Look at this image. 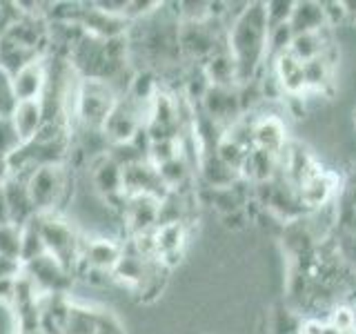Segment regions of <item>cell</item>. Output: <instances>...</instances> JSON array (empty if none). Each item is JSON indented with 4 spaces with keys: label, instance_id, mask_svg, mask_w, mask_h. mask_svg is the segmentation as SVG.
Segmentation results:
<instances>
[{
    "label": "cell",
    "instance_id": "12",
    "mask_svg": "<svg viewBox=\"0 0 356 334\" xmlns=\"http://www.w3.org/2000/svg\"><path fill=\"white\" fill-rule=\"evenodd\" d=\"M254 148L270 152V154H281L287 145V129L285 122L278 116H263L254 122Z\"/></svg>",
    "mask_w": 356,
    "mask_h": 334
},
{
    "label": "cell",
    "instance_id": "19",
    "mask_svg": "<svg viewBox=\"0 0 356 334\" xmlns=\"http://www.w3.org/2000/svg\"><path fill=\"white\" fill-rule=\"evenodd\" d=\"M20 272H22V263L20 261L7 259V256H0V283L14 281L16 276H20Z\"/></svg>",
    "mask_w": 356,
    "mask_h": 334
},
{
    "label": "cell",
    "instance_id": "1",
    "mask_svg": "<svg viewBox=\"0 0 356 334\" xmlns=\"http://www.w3.org/2000/svg\"><path fill=\"white\" fill-rule=\"evenodd\" d=\"M267 38H270V25H267L265 5L248 3L243 14L227 27V51L236 65L238 85H245L256 78L267 58Z\"/></svg>",
    "mask_w": 356,
    "mask_h": 334
},
{
    "label": "cell",
    "instance_id": "13",
    "mask_svg": "<svg viewBox=\"0 0 356 334\" xmlns=\"http://www.w3.org/2000/svg\"><path fill=\"white\" fill-rule=\"evenodd\" d=\"M289 27H292L294 36H303V33H314L321 29H327V18L323 11V3H294L292 18H289Z\"/></svg>",
    "mask_w": 356,
    "mask_h": 334
},
{
    "label": "cell",
    "instance_id": "7",
    "mask_svg": "<svg viewBox=\"0 0 356 334\" xmlns=\"http://www.w3.org/2000/svg\"><path fill=\"white\" fill-rule=\"evenodd\" d=\"M122 256V245H118L111 239H89L83 241L81 250V263L87 272L98 274H111Z\"/></svg>",
    "mask_w": 356,
    "mask_h": 334
},
{
    "label": "cell",
    "instance_id": "10",
    "mask_svg": "<svg viewBox=\"0 0 356 334\" xmlns=\"http://www.w3.org/2000/svg\"><path fill=\"white\" fill-rule=\"evenodd\" d=\"M47 85V56L22 67L14 74V89L18 100H40Z\"/></svg>",
    "mask_w": 356,
    "mask_h": 334
},
{
    "label": "cell",
    "instance_id": "4",
    "mask_svg": "<svg viewBox=\"0 0 356 334\" xmlns=\"http://www.w3.org/2000/svg\"><path fill=\"white\" fill-rule=\"evenodd\" d=\"M116 103H118V94L109 83L85 81V78H81L74 122H78V127L85 129H103L105 120L109 118Z\"/></svg>",
    "mask_w": 356,
    "mask_h": 334
},
{
    "label": "cell",
    "instance_id": "6",
    "mask_svg": "<svg viewBox=\"0 0 356 334\" xmlns=\"http://www.w3.org/2000/svg\"><path fill=\"white\" fill-rule=\"evenodd\" d=\"M203 109L205 116L214 122H236L241 118V98H238V87H218L209 85L207 92L203 94Z\"/></svg>",
    "mask_w": 356,
    "mask_h": 334
},
{
    "label": "cell",
    "instance_id": "20",
    "mask_svg": "<svg viewBox=\"0 0 356 334\" xmlns=\"http://www.w3.org/2000/svg\"><path fill=\"white\" fill-rule=\"evenodd\" d=\"M354 27H356V22H354Z\"/></svg>",
    "mask_w": 356,
    "mask_h": 334
},
{
    "label": "cell",
    "instance_id": "3",
    "mask_svg": "<svg viewBox=\"0 0 356 334\" xmlns=\"http://www.w3.org/2000/svg\"><path fill=\"white\" fill-rule=\"evenodd\" d=\"M38 223L47 254L58 259L74 274L81 263L83 237L63 214H38Z\"/></svg>",
    "mask_w": 356,
    "mask_h": 334
},
{
    "label": "cell",
    "instance_id": "9",
    "mask_svg": "<svg viewBox=\"0 0 356 334\" xmlns=\"http://www.w3.org/2000/svg\"><path fill=\"white\" fill-rule=\"evenodd\" d=\"M92 183L105 200L127 198L122 194V167L111 161L107 154L92 159Z\"/></svg>",
    "mask_w": 356,
    "mask_h": 334
},
{
    "label": "cell",
    "instance_id": "17",
    "mask_svg": "<svg viewBox=\"0 0 356 334\" xmlns=\"http://www.w3.org/2000/svg\"><path fill=\"white\" fill-rule=\"evenodd\" d=\"M18 105L16 89H14V76L0 67V114L11 116V111Z\"/></svg>",
    "mask_w": 356,
    "mask_h": 334
},
{
    "label": "cell",
    "instance_id": "11",
    "mask_svg": "<svg viewBox=\"0 0 356 334\" xmlns=\"http://www.w3.org/2000/svg\"><path fill=\"white\" fill-rule=\"evenodd\" d=\"M11 122L22 143L36 138L42 125H44V114L40 100H18V105L11 111Z\"/></svg>",
    "mask_w": 356,
    "mask_h": 334
},
{
    "label": "cell",
    "instance_id": "18",
    "mask_svg": "<svg viewBox=\"0 0 356 334\" xmlns=\"http://www.w3.org/2000/svg\"><path fill=\"white\" fill-rule=\"evenodd\" d=\"M265 5V16H267V25L270 27H278V25H287L289 18H292L294 11V3L292 0H270Z\"/></svg>",
    "mask_w": 356,
    "mask_h": 334
},
{
    "label": "cell",
    "instance_id": "15",
    "mask_svg": "<svg viewBox=\"0 0 356 334\" xmlns=\"http://www.w3.org/2000/svg\"><path fill=\"white\" fill-rule=\"evenodd\" d=\"M20 248H22V225H16V223L0 225V256L20 261Z\"/></svg>",
    "mask_w": 356,
    "mask_h": 334
},
{
    "label": "cell",
    "instance_id": "8",
    "mask_svg": "<svg viewBox=\"0 0 356 334\" xmlns=\"http://www.w3.org/2000/svg\"><path fill=\"white\" fill-rule=\"evenodd\" d=\"M3 189H5V200H7V207H9L11 223H16V225H27L29 221H33L38 216L36 207H33V203H31L25 176L7 174V178L3 181Z\"/></svg>",
    "mask_w": 356,
    "mask_h": 334
},
{
    "label": "cell",
    "instance_id": "5",
    "mask_svg": "<svg viewBox=\"0 0 356 334\" xmlns=\"http://www.w3.org/2000/svg\"><path fill=\"white\" fill-rule=\"evenodd\" d=\"M25 272L42 294H67V289L72 285V272L67 267L54 259L51 254H42L38 259L22 265Z\"/></svg>",
    "mask_w": 356,
    "mask_h": 334
},
{
    "label": "cell",
    "instance_id": "14",
    "mask_svg": "<svg viewBox=\"0 0 356 334\" xmlns=\"http://www.w3.org/2000/svg\"><path fill=\"white\" fill-rule=\"evenodd\" d=\"M47 254V248H44L42 241V232H40V223L38 216L29 221L27 225H22V248H20V263L25 265L38 256Z\"/></svg>",
    "mask_w": 356,
    "mask_h": 334
},
{
    "label": "cell",
    "instance_id": "16",
    "mask_svg": "<svg viewBox=\"0 0 356 334\" xmlns=\"http://www.w3.org/2000/svg\"><path fill=\"white\" fill-rule=\"evenodd\" d=\"M22 145V141L18 138V134L14 129V122H11L9 116L0 114V159H9L18 148Z\"/></svg>",
    "mask_w": 356,
    "mask_h": 334
},
{
    "label": "cell",
    "instance_id": "2",
    "mask_svg": "<svg viewBox=\"0 0 356 334\" xmlns=\"http://www.w3.org/2000/svg\"><path fill=\"white\" fill-rule=\"evenodd\" d=\"M27 178L31 203L38 214H63L65 203L72 196V170L63 165H44L33 170Z\"/></svg>",
    "mask_w": 356,
    "mask_h": 334
}]
</instances>
